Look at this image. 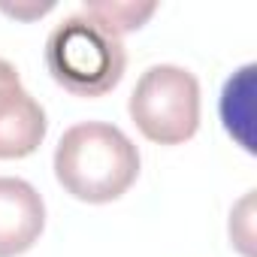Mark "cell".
Segmentation results:
<instances>
[{"label": "cell", "instance_id": "8", "mask_svg": "<svg viewBox=\"0 0 257 257\" xmlns=\"http://www.w3.org/2000/svg\"><path fill=\"white\" fill-rule=\"evenodd\" d=\"M16 85H22V79H19V70H16L10 61H4V58H0V91L16 88Z\"/></svg>", "mask_w": 257, "mask_h": 257}, {"label": "cell", "instance_id": "3", "mask_svg": "<svg viewBox=\"0 0 257 257\" xmlns=\"http://www.w3.org/2000/svg\"><path fill=\"white\" fill-rule=\"evenodd\" d=\"M127 109L146 140L158 146L188 143L200 127V82L176 64L149 67L140 76Z\"/></svg>", "mask_w": 257, "mask_h": 257}, {"label": "cell", "instance_id": "6", "mask_svg": "<svg viewBox=\"0 0 257 257\" xmlns=\"http://www.w3.org/2000/svg\"><path fill=\"white\" fill-rule=\"evenodd\" d=\"M254 67H242L236 76L227 79L224 94H221V118L227 134L236 137L242 143L245 152H254V140H251V115H254Z\"/></svg>", "mask_w": 257, "mask_h": 257}, {"label": "cell", "instance_id": "7", "mask_svg": "<svg viewBox=\"0 0 257 257\" xmlns=\"http://www.w3.org/2000/svg\"><path fill=\"white\" fill-rule=\"evenodd\" d=\"M82 13L91 16L109 34L121 37V34L140 31L158 13V4H134V0H85Z\"/></svg>", "mask_w": 257, "mask_h": 257}, {"label": "cell", "instance_id": "5", "mask_svg": "<svg viewBox=\"0 0 257 257\" xmlns=\"http://www.w3.org/2000/svg\"><path fill=\"white\" fill-rule=\"evenodd\" d=\"M46 127L43 106L22 85L0 91V161L34 155L46 140Z\"/></svg>", "mask_w": 257, "mask_h": 257}, {"label": "cell", "instance_id": "4", "mask_svg": "<svg viewBox=\"0 0 257 257\" xmlns=\"http://www.w3.org/2000/svg\"><path fill=\"white\" fill-rule=\"evenodd\" d=\"M46 206L40 191L13 176H0V257H19L40 239Z\"/></svg>", "mask_w": 257, "mask_h": 257}, {"label": "cell", "instance_id": "2", "mask_svg": "<svg viewBox=\"0 0 257 257\" xmlns=\"http://www.w3.org/2000/svg\"><path fill=\"white\" fill-rule=\"evenodd\" d=\"M127 67L121 37L100 28L91 16L76 13L64 19L46 40V70L49 76L76 97L109 94Z\"/></svg>", "mask_w": 257, "mask_h": 257}, {"label": "cell", "instance_id": "1", "mask_svg": "<svg viewBox=\"0 0 257 257\" xmlns=\"http://www.w3.org/2000/svg\"><path fill=\"white\" fill-rule=\"evenodd\" d=\"M61 188L82 203H112L140 176V152L124 131L106 121L73 124L55 149Z\"/></svg>", "mask_w": 257, "mask_h": 257}]
</instances>
